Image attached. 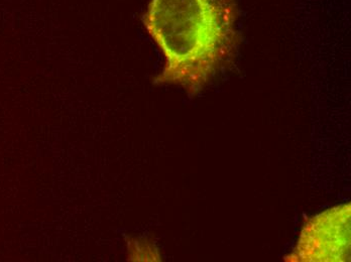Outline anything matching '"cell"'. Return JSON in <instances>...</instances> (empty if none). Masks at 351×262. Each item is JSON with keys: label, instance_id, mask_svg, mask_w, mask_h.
I'll list each match as a JSON object with an SVG mask.
<instances>
[{"label": "cell", "instance_id": "obj_1", "mask_svg": "<svg viewBox=\"0 0 351 262\" xmlns=\"http://www.w3.org/2000/svg\"><path fill=\"white\" fill-rule=\"evenodd\" d=\"M237 16L235 0H152L143 25L165 57L154 83L202 91L234 56Z\"/></svg>", "mask_w": 351, "mask_h": 262}, {"label": "cell", "instance_id": "obj_2", "mask_svg": "<svg viewBox=\"0 0 351 262\" xmlns=\"http://www.w3.org/2000/svg\"><path fill=\"white\" fill-rule=\"evenodd\" d=\"M350 203L324 211L306 220L298 242L285 261H350Z\"/></svg>", "mask_w": 351, "mask_h": 262}]
</instances>
